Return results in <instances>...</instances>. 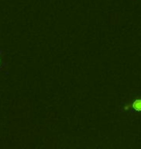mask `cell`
<instances>
[{"label":"cell","mask_w":141,"mask_h":149,"mask_svg":"<svg viewBox=\"0 0 141 149\" xmlns=\"http://www.w3.org/2000/svg\"><path fill=\"white\" fill-rule=\"evenodd\" d=\"M7 67H8V61L5 59L4 52L2 49H0V73L7 70Z\"/></svg>","instance_id":"7a4b0ae2"},{"label":"cell","mask_w":141,"mask_h":149,"mask_svg":"<svg viewBox=\"0 0 141 149\" xmlns=\"http://www.w3.org/2000/svg\"><path fill=\"white\" fill-rule=\"evenodd\" d=\"M121 112H128L131 115L141 116V91H133L122 103L120 107Z\"/></svg>","instance_id":"6da1fadb"}]
</instances>
